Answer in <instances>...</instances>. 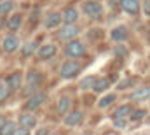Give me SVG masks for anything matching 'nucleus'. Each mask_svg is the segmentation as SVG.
Segmentation results:
<instances>
[{
	"instance_id": "obj_7",
	"label": "nucleus",
	"mask_w": 150,
	"mask_h": 135,
	"mask_svg": "<svg viewBox=\"0 0 150 135\" xmlns=\"http://www.w3.org/2000/svg\"><path fill=\"white\" fill-rule=\"evenodd\" d=\"M84 119V112L80 109H74V111H68L65 116H63V125L65 126H77L80 121Z\"/></svg>"
},
{
	"instance_id": "obj_28",
	"label": "nucleus",
	"mask_w": 150,
	"mask_h": 135,
	"mask_svg": "<svg viewBox=\"0 0 150 135\" xmlns=\"http://www.w3.org/2000/svg\"><path fill=\"white\" fill-rule=\"evenodd\" d=\"M37 51V42H28L25 47H23V55L25 56H30V55H33Z\"/></svg>"
},
{
	"instance_id": "obj_16",
	"label": "nucleus",
	"mask_w": 150,
	"mask_h": 135,
	"mask_svg": "<svg viewBox=\"0 0 150 135\" xmlns=\"http://www.w3.org/2000/svg\"><path fill=\"white\" fill-rule=\"evenodd\" d=\"M131 111H133V107H131V103H122V105H119V107H115L112 112V119H119V118H126V119H129V116H131Z\"/></svg>"
},
{
	"instance_id": "obj_15",
	"label": "nucleus",
	"mask_w": 150,
	"mask_h": 135,
	"mask_svg": "<svg viewBox=\"0 0 150 135\" xmlns=\"http://www.w3.org/2000/svg\"><path fill=\"white\" fill-rule=\"evenodd\" d=\"M61 19H63V25H75L79 19V11L75 7H67L61 12Z\"/></svg>"
},
{
	"instance_id": "obj_13",
	"label": "nucleus",
	"mask_w": 150,
	"mask_h": 135,
	"mask_svg": "<svg viewBox=\"0 0 150 135\" xmlns=\"http://www.w3.org/2000/svg\"><path fill=\"white\" fill-rule=\"evenodd\" d=\"M127 37H129V30L124 25L115 27L112 32H110V39H112L113 42H124V40H127Z\"/></svg>"
},
{
	"instance_id": "obj_20",
	"label": "nucleus",
	"mask_w": 150,
	"mask_h": 135,
	"mask_svg": "<svg viewBox=\"0 0 150 135\" xmlns=\"http://www.w3.org/2000/svg\"><path fill=\"white\" fill-rule=\"evenodd\" d=\"M70 105H72V100H70V97H61L58 103H56V109H58V112L61 114V116H65L68 111H70Z\"/></svg>"
},
{
	"instance_id": "obj_17",
	"label": "nucleus",
	"mask_w": 150,
	"mask_h": 135,
	"mask_svg": "<svg viewBox=\"0 0 150 135\" xmlns=\"http://www.w3.org/2000/svg\"><path fill=\"white\" fill-rule=\"evenodd\" d=\"M19 125L25 126V128H28V130H32V128L37 126V118H35L30 111H26V112L19 114Z\"/></svg>"
},
{
	"instance_id": "obj_5",
	"label": "nucleus",
	"mask_w": 150,
	"mask_h": 135,
	"mask_svg": "<svg viewBox=\"0 0 150 135\" xmlns=\"http://www.w3.org/2000/svg\"><path fill=\"white\" fill-rule=\"evenodd\" d=\"M45 100H47V95H45L44 91H40V90H38V91H35L33 95H30V97H28V100H26V103H25V109L32 112V111L38 109L40 105H44Z\"/></svg>"
},
{
	"instance_id": "obj_12",
	"label": "nucleus",
	"mask_w": 150,
	"mask_h": 135,
	"mask_svg": "<svg viewBox=\"0 0 150 135\" xmlns=\"http://www.w3.org/2000/svg\"><path fill=\"white\" fill-rule=\"evenodd\" d=\"M61 23H63V19H61V14H59V12H49V14L44 18V27H45L47 30L58 28Z\"/></svg>"
},
{
	"instance_id": "obj_27",
	"label": "nucleus",
	"mask_w": 150,
	"mask_h": 135,
	"mask_svg": "<svg viewBox=\"0 0 150 135\" xmlns=\"http://www.w3.org/2000/svg\"><path fill=\"white\" fill-rule=\"evenodd\" d=\"M133 83H134V79H133V77H126V79H122V81L117 84V90H119V91L127 90V88H131V86H133Z\"/></svg>"
},
{
	"instance_id": "obj_21",
	"label": "nucleus",
	"mask_w": 150,
	"mask_h": 135,
	"mask_svg": "<svg viewBox=\"0 0 150 135\" xmlns=\"http://www.w3.org/2000/svg\"><path fill=\"white\" fill-rule=\"evenodd\" d=\"M115 100H117V95H115V93H107V95H103V97L100 98L98 109H107V107H110Z\"/></svg>"
},
{
	"instance_id": "obj_29",
	"label": "nucleus",
	"mask_w": 150,
	"mask_h": 135,
	"mask_svg": "<svg viewBox=\"0 0 150 135\" xmlns=\"http://www.w3.org/2000/svg\"><path fill=\"white\" fill-rule=\"evenodd\" d=\"M112 125H113V128H117V130H124V128L127 126V119H126V118L112 119Z\"/></svg>"
},
{
	"instance_id": "obj_31",
	"label": "nucleus",
	"mask_w": 150,
	"mask_h": 135,
	"mask_svg": "<svg viewBox=\"0 0 150 135\" xmlns=\"http://www.w3.org/2000/svg\"><path fill=\"white\" fill-rule=\"evenodd\" d=\"M143 12L150 16V0H145V4H143Z\"/></svg>"
},
{
	"instance_id": "obj_39",
	"label": "nucleus",
	"mask_w": 150,
	"mask_h": 135,
	"mask_svg": "<svg viewBox=\"0 0 150 135\" xmlns=\"http://www.w3.org/2000/svg\"><path fill=\"white\" fill-rule=\"evenodd\" d=\"M149 40H150V35H149Z\"/></svg>"
},
{
	"instance_id": "obj_18",
	"label": "nucleus",
	"mask_w": 150,
	"mask_h": 135,
	"mask_svg": "<svg viewBox=\"0 0 150 135\" xmlns=\"http://www.w3.org/2000/svg\"><path fill=\"white\" fill-rule=\"evenodd\" d=\"M110 86H112V83L108 77H96V81L93 84V91L94 93H105L110 90Z\"/></svg>"
},
{
	"instance_id": "obj_25",
	"label": "nucleus",
	"mask_w": 150,
	"mask_h": 135,
	"mask_svg": "<svg viewBox=\"0 0 150 135\" xmlns=\"http://www.w3.org/2000/svg\"><path fill=\"white\" fill-rule=\"evenodd\" d=\"M9 95H11L9 86L5 84V81H0V103L7 100V98H9Z\"/></svg>"
},
{
	"instance_id": "obj_32",
	"label": "nucleus",
	"mask_w": 150,
	"mask_h": 135,
	"mask_svg": "<svg viewBox=\"0 0 150 135\" xmlns=\"http://www.w3.org/2000/svg\"><path fill=\"white\" fill-rule=\"evenodd\" d=\"M49 130H51V128L42 126V128H38V130H37V134H35V135H47V134H49Z\"/></svg>"
},
{
	"instance_id": "obj_22",
	"label": "nucleus",
	"mask_w": 150,
	"mask_h": 135,
	"mask_svg": "<svg viewBox=\"0 0 150 135\" xmlns=\"http://www.w3.org/2000/svg\"><path fill=\"white\" fill-rule=\"evenodd\" d=\"M96 81V75H86L80 83H79V88L82 91H87V90H93V84Z\"/></svg>"
},
{
	"instance_id": "obj_24",
	"label": "nucleus",
	"mask_w": 150,
	"mask_h": 135,
	"mask_svg": "<svg viewBox=\"0 0 150 135\" xmlns=\"http://www.w3.org/2000/svg\"><path fill=\"white\" fill-rule=\"evenodd\" d=\"M16 126H18V125H16L14 121H5V123L0 126V135H12V132H14Z\"/></svg>"
},
{
	"instance_id": "obj_6",
	"label": "nucleus",
	"mask_w": 150,
	"mask_h": 135,
	"mask_svg": "<svg viewBox=\"0 0 150 135\" xmlns=\"http://www.w3.org/2000/svg\"><path fill=\"white\" fill-rule=\"evenodd\" d=\"M79 34H80V28H79L77 25H63V27L58 30V37H59V40H65V42L74 40Z\"/></svg>"
},
{
	"instance_id": "obj_37",
	"label": "nucleus",
	"mask_w": 150,
	"mask_h": 135,
	"mask_svg": "<svg viewBox=\"0 0 150 135\" xmlns=\"http://www.w3.org/2000/svg\"><path fill=\"white\" fill-rule=\"evenodd\" d=\"M82 135H91V132H84Z\"/></svg>"
},
{
	"instance_id": "obj_11",
	"label": "nucleus",
	"mask_w": 150,
	"mask_h": 135,
	"mask_svg": "<svg viewBox=\"0 0 150 135\" xmlns=\"http://www.w3.org/2000/svg\"><path fill=\"white\" fill-rule=\"evenodd\" d=\"M5 84L9 86L11 91H18V90L21 88V84H23V74H21V72H12V74H9L7 79H5Z\"/></svg>"
},
{
	"instance_id": "obj_8",
	"label": "nucleus",
	"mask_w": 150,
	"mask_h": 135,
	"mask_svg": "<svg viewBox=\"0 0 150 135\" xmlns=\"http://www.w3.org/2000/svg\"><path fill=\"white\" fill-rule=\"evenodd\" d=\"M2 49H4V53H16L18 49H19V39L16 37L14 34H9L4 37V40H2Z\"/></svg>"
},
{
	"instance_id": "obj_30",
	"label": "nucleus",
	"mask_w": 150,
	"mask_h": 135,
	"mask_svg": "<svg viewBox=\"0 0 150 135\" xmlns=\"http://www.w3.org/2000/svg\"><path fill=\"white\" fill-rule=\"evenodd\" d=\"M12 135H30V130H28V128H25V126H21V125H18V126L14 128Z\"/></svg>"
},
{
	"instance_id": "obj_26",
	"label": "nucleus",
	"mask_w": 150,
	"mask_h": 135,
	"mask_svg": "<svg viewBox=\"0 0 150 135\" xmlns=\"http://www.w3.org/2000/svg\"><path fill=\"white\" fill-rule=\"evenodd\" d=\"M12 9H14V4H12V0H7V2H0V16H4V14L11 12Z\"/></svg>"
},
{
	"instance_id": "obj_33",
	"label": "nucleus",
	"mask_w": 150,
	"mask_h": 135,
	"mask_svg": "<svg viewBox=\"0 0 150 135\" xmlns=\"http://www.w3.org/2000/svg\"><path fill=\"white\" fill-rule=\"evenodd\" d=\"M4 27H5V18H4V16H0V30H2Z\"/></svg>"
},
{
	"instance_id": "obj_23",
	"label": "nucleus",
	"mask_w": 150,
	"mask_h": 135,
	"mask_svg": "<svg viewBox=\"0 0 150 135\" xmlns=\"http://www.w3.org/2000/svg\"><path fill=\"white\" fill-rule=\"evenodd\" d=\"M145 118H147V109H136V111H131V116H129L131 121H143Z\"/></svg>"
},
{
	"instance_id": "obj_3",
	"label": "nucleus",
	"mask_w": 150,
	"mask_h": 135,
	"mask_svg": "<svg viewBox=\"0 0 150 135\" xmlns=\"http://www.w3.org/2000/svg\"><path fill=\"white\" fill-rule=\"evenodd\" d=\"M82 12L87 16V18H91V19H96V18H101V14H103V5L100 4V2H96V0H86V2H82Z\"/></svg>"
},
{
	"instance_id": "obj_2",
	"label": "nucleus",
	"mask_w": 150,
	"mask_h": 135,
	"mask_svg": "<svg viewBox=\"0 0 150 135\" xmlns=\"http://www.w3.org/2000/svg\"><path fill=\"white\" fill-rule=\"evenodd\" d=\"M82 70V65L77 60H67L61 67H59V75L61 79H75Z\"/></svg>"
},
{
	"instance_id": "obj_19",
	"label": "nucleus",
	"mask_w": 150,
	"mask_h": 135,
	"mask_svg": "<svg viewBox=\"0 0 150 135\" xmlns=\"http://www.w3.org/2000/svg\"><path fill=\"white\" fill-rule=\"evenodd\" d=\"M21 23H23V16H21L19 12H14V14L5 21V25H7V28H9L11 32H18V30L21 28Z\"/></svg>"
},
{
	"instance_id": "obj_38",
	"label": "nucleus",
	"mask_w": 150,
	"mask_h": 135,
	"mask_svg": "<svg viewBox=\"0 0 150 135\" xmlns=\"http://www.w3.org/2000/svg\"><path fill=\"white\" fill-rule=\"evenodd\" d=\"M0 2H7V0H0Z\"/></svg>"
},
{
	"instance_id": "obj_41",
	"label": "nucleus",
	"mask_w": 150,
	"mask_h": 135,
	"mask_svg": "<svg viewBox=\"0 0 150 135\" xmlns=\"http://www.w3.org/2000/svg\"><path fill=\"white\" fill-rule=\"evenodd\" d=\"M149 107H150V105H149Z\"/></svg>"
},
{
	"instance_id": "obj_34",
	"label": "nucleus",
	"mask_w": 150,
	"mask_h": 135,
	"mask_svg": "<svg viewBox=\"0 0 150 135\" xmlns=\"http://www.w3.org/2000/svg\"><path fill=\"white\" fill-rule=\"evenodd\" d=\"M117 53H119V55H126L127 51H126V47H124V49H122V47H117Z\"/></svg>"
},
{
	"instance_id": "obj_35",
	"label": "nucleus",
	"mask_w": 150,
	"mask_h": 135,
	"mask_svg": "<svg viewBox=\"0 0 150 135\" xmlns=\"http://www.w3.org/2000/svg\"><path fill=\"white\" fill-rule=\"evenodd\" d=\"M5 121H7V119H5V116H2V114H0V126H2Z\"/></svg>"
},
{
	"instance_id": "obj_9",
	"label": "nucleus",
	"mask_w": 150,
	"mask_h": 135,
	"mask_svg": "<svg viewBox=\"0 0 150 135\" xmlns=\"http://www.w3.org/2000/svg\"><path fill=\"white\" fill-rule=\"evenodd\" d=\"M56 53H58V47H56V44H51V42L40 46L37 49L38 60H51L52 56H56Z\"/></svg>"
},
{
	"instance_id": "obj_4",
	"label": "nucleus",
	"mask_w": 150,
	"mask_h": 135,
	"mask_svg": "<svg viewBox=\"0 0 150 135\" xmlns=\"http://www.w3.org/2000/svg\"><path fill=\"white\" fill-rule=\"evenodd\" d=\"M40 84H42V75H40V72H37V70H28V74H26V88H25V93H26L28 97L33 95L35 91H38Z\"/></svg>"
},
{
	"instance_id": "obj_14",
	"label": "nucleus",
	"mask_w": 150,
	"mask_h": 135,
	"mask_svg": "<svg viewBox=\"0 0 150 135\" xmlns=\"http://www.w3.org/2000/svg\"><path fill=\"white\" fill-rule=\"evenodd\" d=\"M119 5L127 14H138L140 12V2L138 0H119Z\"/></svg>"
},
{
	"instance_id": "obj_10",
	"label": "nucleus",
	"mask_w": 150,
	"mask_h": 135,
	"mask_svg": "<svg viewBox=\"0 0 150 135\" xmlns=\"http://www.w3.org/2000/svg\"><path fill=\"white\" fill-rule=\"evenodd\" d=\"M150 98V86H140V88H134L129 95V100L131 102H143Z\"/></svg>"
},
{
	"instance_id": "obj_1",
	"label": "nucleus",
	"mask_w": 150,
	"mask_h": 135,
	"mask_svg": "<svg viewBox=\"0 0 150 135\" xmlns=\"http://www.w3.org/2000/svg\"><path fill=\"white\" fill-rule=\"evenodd\" d=\"M86 53H87V49H86V44L82 42V40H70V42H67V46H65V55L68 56V58H72V60H77V58H82V56H86Z\"/></svg>"
},
{
	"instance_id": "obj_40",
	"label": "nucleus",
	"mask_w": 150,
	"mask_h": 135,
	"mask_svg": "<svg viewBox=\"0 0 150 135\" xmlns=\"http://www.w3.org/2000/svg\"><path fill=\"white\" fill-rule=\"evenodd\" d=\"M149 123H150V121H149Z\"/></svg>"
},
{
	"instance_id": "obj_36",
	"label": "nucleus",
	"mask_w": 150,
	"mask_h": 135,
	"mask_svg": "<svg viewBox=\"0 0 150 135\" xmlns=\"http://www.w3.org/2000/svg\"><path fill=\"white\" fill-rule=\"evenodd\" d=\"M47 135H58V132H54V130H49V134Z\"/></svg>"
}]
</instances>
